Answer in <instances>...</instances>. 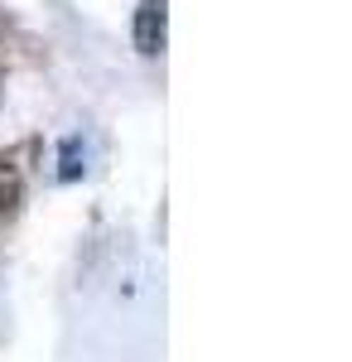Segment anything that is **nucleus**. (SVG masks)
<instances>
[{
  "label": "nucleus",
  "instance_id": "nucleus-1",
  "mask_svg": "<svg viewBox=\"0 0 352 362\" xmlns=\"http://www.w3.org/2000/svg\"><path fill=\"white\" fill-rule=\"evenodd\" d=\"M169 39V0H140L131 20V44L140 58H160Z\"/></svg>",
  "mask_w": 352,
  "mask_h": 362
},
{
  "label": "nucleus",
  "instance_id": "nucleus-2",
  "mask_svg": "<svg viewBox=\"0 0 352 362\" xmlns=\"http://www.w3.org/2000/svg\"><path fill=\"white\" fill-rule=\"evenodd\" d=\"M20 155H25V145L0 150V232L15 223L20 208H25V165H20Z\"/></svg>",
  "mask_w": 352,
  "mask_h": 362
},
{
  "label": "nucleus",
  "instance_id": "nucleus-3",
  "mask_svg": "<svg viewBox=\"0 0 352 362\" xmlns=\"http://www.w3.org/2000/svg\"><path fill=\"white\" fill-rule=\"evenodd\" d=\"M58 184H78L87 174V140L82 136H63L58 140Z\"/></svg>",
  "mask_w": 352,
  "mask_h": 362
},
{
  "label": "nucleus",
  "instance_id": "nucleus-4",
  "mask_svg": "<svg viewBox=\"0 0 352 362\" xmlns=\"http://www.w3.org/2000/svg\"><path fill=\"white\" fill-rule=\"evenodd\" d=\"M0 102H5V39H0Z\"/></svg>",
  "mask_w": 352,
  "mask_h": 362
}]
</instances>
